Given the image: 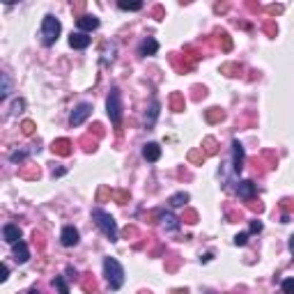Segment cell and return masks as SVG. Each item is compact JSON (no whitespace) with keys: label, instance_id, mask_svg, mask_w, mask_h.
<instances>
[{"label":"cell","instance_id":"6da1fadb","mask_svg":"<svg viewBox=\"0 0 294 294\" xmlns=\"http://www.w3.org/2000/svg\"><path fill=\"white\" fill-rule=\"evenodd\" d=\"M92 221H95V225L101 230V234H104L110 244L120 241V230H117V223H115V219L108 214V212H104L101 207H95V209H92Z\"/></svg>","mask_w":294,"mask_h":294},{"label":"cell","instance_id":"7a4b0ae2","mask_svg":"<svg viewBox=\"0 0 294 294\" xmlns=\"http://www.w3.org/2000/svg\"><path fill=\"white\" fill-rule=\"evenodd\" d=\"M106 113H108L110 122H113L115 129H120L122 124V115H124V101H122V90L117 85H113L106 97Z\"/></svg>","mask_w":294,"mask_h":294},{"label":"cell","instance_id":"3957f363","mask_svg":"<svg viewBox=\"0 0 294 294\" xmlns=\"http://www.w3.org/2000/svg\"><path fill=\"white\" fill-rule=\"evenodd\" d=\"M104 276H106V283H108V287L113 289V292L122 289V285H124V280H127L124 267L120 264V260H115V258H104Z\"/></svg>","mask_w":294,"mask_h":294},{"label":"cell","instance_id":"277c9868","mask_svg":"<svg viewBox=\"0 0 294 294\" xmlns=\"http://www.w3.org/2000/svg\"><path fill=\"white\" fill-rule=\"evenodd\" d=\"M62 32V23L55 19L53 14H46L44 21H41V30H39V37H41V44L44 46H53L58 41Z\"/></svg>","mask_w":294,"mask_h":294},{"label":"cell","instance_id":"5b68a950","mask_svg":"<svg viewBox=\"0 0 294 294\" xmlns=\"http://www.w3.org/2000/svg\"><path fill=\"white\" fill-rule=\"evenodd\" d=\"M90 115H92V104H90V101H80V104L71 110L69 124L71 127H80L85 120H88V117H90Z\"/></svg>","mask_w":294,"mask_h":294},{"label":"cell","instance_id":"8992f818","mask_svg":"<svg viewBox=\"0 0 294 294\" xmlns=\"http://www.w3.org/2000/svg\"><path fill=\"white\" fill-rule=\"evenodd\" d=\"M159 113H161V101L156 99V97H152L150 106L145 108V117H143L145 129H152V127L156 124V120H159Z\"/></svg>","mask_w":294,"mask_h":294},{"label":"cell","instance_id":"52a82bcc","mask_svg":"<svg viewBox=\"0 0 294 294\" xmlns=\"http://www.w3.org/2000/svg\"><path fill=\"white\" fill-rule=\"evenodd\" d=\"M244 163H246V152H244V145L239 140L234 138L232 140V170L234 175H239L244 170Z\"/></svg>","mask_w":294,"mask_h":294},{"label":"cell","instance_id":"ba28073f","mask_svg":"<svg viewBox=\"0 0 294 294\" xmlns=\"http://www.w3.org/2000/svg\"><path fill=\"white\" fill-rule=\"evenodd\" d=\"M78 241H80L78 230H76L74 225H65L60 232V244L65 246V248H71V246H78Z\"/></svg>","mask_w":294,"mask_h":294},{"label":"cell","instance_id":"9c48e42d","mask_svg":"<svg viewBox=\"0 0 294 294\" xmlns=\"http://www.w3.org/2000/svg\"><path fill=\"white\" fill-rule=\"evenodd\" d=\"M76 25H78V32H85V35H88V32L99 28V19H97L95 14H83L76 19Z\"/></svg>","mask_w":294,"mask_h":294},{"label":"cell","instance_id":"30bf717a","mask_svg":"<svg viewBox=\"0 0 294 294\" xmlns=\"http://www.w3.org/2000/svg\"><path fill=\"white\" fill-rule=\"evenodd\" d=\"M3 239L7 241V244H19L21 241V228L19 225H14V223H5L3 225Z\"/></svg>","mask_w":294,"mask_h":294},{"label":"cell","instance_id":"8fae6325","mask_svg":"<svg viewBox=\"0 0 294 294\" xmlns=\"http://www.w3.org/2000/svg\"><path fill=\"white\" fill-rule=\"evenodd\" d=\"M156 53H159V41H156L154 37H145V39L138 44V55H143V58H147V55H156Z\"/></svg>","mask_w":294,"mask_h":294},{"label":"cell","instance_id":"7c38bea8","mask_svg":"<svg viewBox=\"0 0 294 294\" xmlns=\"http://www.w3.org/2000/svg\"><path fill=\"white\" fill-rule=\"evenodd\" d=\"M143 159L150 161V163H156L161 159V145L159 143H147L143 145Z\"/></svg>","mask_w":294,"mask_h":294},{"label":"cell","instance_id":"4fadbf2b","mask_svg":"<svg viewBox=\"0 0 294 294\" xmlns=\"http://www.w3.org/2000/svg\"><path fill=\"white\" fill-rule=\"evenodd\" d=\"M237 195H239L241 200H253L255 198V184L250 180H241L239 184H237Z\"/></svg>","mask_w":294,"mask_h":294},{"label":"cell","instance_id":"5bb4252c","mask_svg":"<svg viewBox=\"0 0 294 294\" xmlns=\"http://www.w3.org/2000/svg\"><path fill=\"white\" fill-rule=\"evenodd\" d=\"M12 255H14V260L19 264H25L28 260H30V248H28V244H25V241H19V244H14Z\"/></svg>","mask_w":294,"mask_h":294},{"label":"cell","instance_id":"9a60e30c","mask_svg":"<svg viewBox=\"0 0 294 294\" xmlns=\"http://www.w3.org/2000/svg\"><path fill=\"white\" fill-rule=\"evenodd\" d=\"M90 37L85 35V32H71V37H69V46L71 49H78V51H83V49H88L90 46Z\"/></svg>","mask_w":294,"mask_h":294},{"label":"cell","instance_id":"2e32d148","mask_svg":"<svg viewBox=\"0 0 294 294\" xmlns=\"http://www.w3.org/2000/svg\"><path fill=\"white\" fill-rule=\"evenodd\" d=\"M161 223H163V228L168 230V232H177V230H180V219H177V216L175 214H170V212H161Z\"/></svg>","mask_w":294,"mask_h":294},{"label":"cell","instance_id":"e0dca14e","mask_svg":"<svg viewBox=\"0 0 294 294\" xmlns=\"http://www.w3.org/2000/svg\"><path fill=\"white\" fill-rule=\"evenodd\" d=\"M12 92V80H10V74L7 71H3L0 74V99H7Z\"/></svg>","mask_w":294,"mask_h":294},{"label":"cell","instance_id":"ac0fdd59","mask_svg":"<svg viewBox=\"0 0 294 294\" xmlns=\"http://www.w3.org/2000/svg\"><path fill=\"white\" fill-rule=\"evenodd\" d=\"M186 202H189V193H184V191H180V193L170 195V200H168L170 207H184Z\"/></svg>","mask_w":294,"mask_h":294},{"label":"cell","instance_id":"d6986e66","mask_svg":"<svg viewBox=\"0 0 294 294\" xmlns=\"http://www.w3.org/2000/svg\"><path fill=\"white\" fill-rule=\"evenodd\" d=\"M117 7H120L122 12H138V10H143V3H124V0H120V3H117Z\"/></svg>","mask_w":294,"mask_h":294},{"label":"cell","instance_id":"ffe728a7","mask_svg":"<svg viewBox=\"0 0 294 294\" xmlns=\"http://www.w3.org/2000/svg\"><path fill=\"white\" fill-rule=\"evenodd\" d=\"M28 154H30L28 150H16V152H12V154H10V161H12V163H21V161L28 159Z\"/></svg>","mask_w":294,"mask_h":294},{"label":"cell","instance_id":"44dd1931","mask_svg":"<svg viewBox=\"0 0 294 294\" xmlns=\"http://www.w3.org/2000/svg\"><path fill=\"white\" fill-rule=\"evenodd\" d=\"M53 287H58V292H60V294H69V287H67V283H65V278H62V276L53 278Z\"/></svg>","mask_w":294,"mask_h":294},{"label":"cell","instance_id":"7402d4cb","mask_svg":"<svg viewBox=\"0 0 294 294\" xmlns=\"http://www.w3.org/2000/svg\"><path fill=\"white\" fill-rule=\"evenodd\" d=\"M280 287H283L285 294H294V278H285L283 283H280Z\"/></svg>","mask_w":294,"mask_h":294},{"label":"cell","instance_id":"603a6c76","mask_svg":"<svg viewBox=\"0 0 294 294\" xmlns=\"http://www.w3.org/2000/svg\"><path fill=\"white\" fill-rule=\"evenodd\" d=\"M248 234L250 232H239L237 237H234V246H246V241H248Z\"/></svg>","mask_w":294,"mask_h":294},{"label":"cell","instance_id":"cb8c5ba5","mask_svg":"<svg viewBox=\"0 0 294 294\" xmlns=\"http://www.w3.org/2000/svg\"><path fill=\"white\" fill-rule=\"evenodd\" d=\"M23 108H25V101L23 99H16L14 104H12V115H19Z\"/></svg>","mask_w":294,"mask_h":294},{"label":"cell","instance_id":"d4e9b609","mask_svg":"<svg viewBox=\"0 0 294 294\" xmlns=\"http://www.w3.org/2000/svg\"><path fill=\"white\" fill-rule=\"evenodd\" d=\"M250 232H262V221H258V219H255V221H250Z\"/></svg>","mask_w":294,"mask_h":294},{"label":"cell","instance_id":"484cf974","mask_svg":"<svg viewBox=\"0 0 294 294\" xmlns=\"http://www.w3.org/2000/svg\"><path fill=\"white\" fill-rule=\"evenodd\" d=\"M7 278H10V267H7V264H3V276H0V280L5 283Z\"/></svg>","mask_w":294,"mask_h":294},{"label":"cell","instance_id":"4316f807","mask_svg":"<svg viewBox=\"0 0 294 294\" xmlns=\"http://www.w3.org/2000/svg\"><path fill=\"white\" fill-rule=\"evenodd\" d=\"M23 131H25V134H32V122H25V124H23Z\"/></svg>","mask_w":294,"mask_h":294},{"label":"cell","instance_id":"83f0119b","mask_svg":"<svg viewBox=\"0 0 294 294\" xmlns=\"http://www.w3.org/2000/svg\"><path fill=\"white\" fill-rule=\"evenodd\" d=\"M200 260H202V262H209V260H212V253H204Z\"/></svg>","mask_w":294,"mask_h":294},{"label":"cell","instance_id":"f1b7e54d","mask_svg":"<svg viewBox=\"0 0 294 294\" xmlns=\"http://www.w3.org/2000/svg\"><path fill=\"white\" fill-rule=\"evenodd\" d=\"M289 250L294 253V237H289Z\"/></svg>","mask_w":294,"mask_h":294},{"label":"cell","instance_id":"f546056e","mask_svg":"<svg viewBox=\"0 0 294 294\" xmlns=\"http://www.w3.org/2000/svg\"><path fill=\"white\" fill-rule=\"evenodd\" d=\"M23 294H39V289H28V292H23Z\"/></svg>","mask_w":294,"mask_h":294}]
</instances>
